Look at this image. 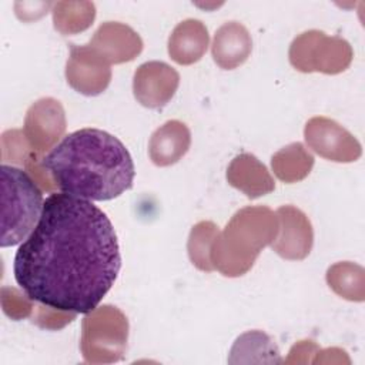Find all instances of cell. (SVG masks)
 Listing matches in <instances>:
<instances>
[{"label": "cell", "mask_w": 365, "mask_h": 365, "mask_svg": "<svg viewBox=\"0 0 365 365\" xmlns=\"http://www.w3.org/2000/svg\"><path fill=\"white\" fill-rule=\"evenodd\" d=\"M36 153L30 148L24 133L20 130H7L1 135V161L19 163L26 165V163Z\"/></svg>", "instance_id": "cell-22"}, {"label": "cell", "mask_w": 365, "mask_h": 365, "mask_svg": "<svg viewBox=\"0 0 365 365\" xmlns=\"http://www.w3.org/2000/svg\"><path fill=\"white\" fill-rule=\"evenodd\" d=\"M230 185L242 191L248 198H258L275 188V182L267 167L252 154L237 155L227 170Z\"/></svg>", "instance_id": "cell-15"}, {"label": "cell", "mask_w": 365, "mask_h": 365, "mask_svg": "<svg viewBox=\"0 0 365 365\" xmlns=\"http://www.w3.org/2000/svg\"><path fill=\"white\" fill-rule=\"evenodd\" d=\"M271 165L281 181L291 184L304 180L309 174L314 157L301 143H292L272 155Z\"/></svg>", "instance_id": "cell-18"}, {"label": "cell", "mask_w": 365, "mask_h": 365, "mask_svg": "<svg viewBox=\"0 0 365 365\" xmlns=\"http://www.w3.org/2000/svg\"><path fill=\"white\" fill-rule=\"evenodd\" d=\"M66 78L70 87L84 96L103 93L111 80L110 63L90 44H70L66 64Z\"/></svg>", "instance_id": "cell-8"}, {"label": "cell", "mask_w": 365, "mask_h": 365, "mask_svg": "<svg viewBox=\"0 0 365 365\" xmlns=\"http://www.w3.org/2000/svg\"><path fill=\"white\" fill-rule=\"evenodd\" d=\"M1 240L0 245L23 242L37 225L43 212V192L24 170L1 164Z\"/></svg>", "instance_id": "cell-4"}, {"label": "cell", "mask_w": 365, "mask_h": 365, "mask_svg": "<svg viewBox=\"0 0 365 365\" xmlns=\"http://www.w3.org/2000/svg\"><path fill=\"white\" fill-rule=\"evenodd\" d=\"M351 60L352 50L348 41L336 36L329 37L318 30L299 34L289 47V61L302 73L336 74L344 71Z\"/></svg>", "instance_id": "cell-6"}, {"label": "cell", "mask_w": 365, "mask_h": 365, "mask_svg": "<svg viewBox=\"0 0 365 365\" xmlns=\"http://www.w3.org/2000/svg\"><path fill=\"white\" fill-rule=\"evenodd\" d=\"M278 228V217L268 207L240 210L212 241L210 259L214 269L225 277L245 274L259 251L275 240Z\"/></svg>", "instance_id": "cell-3"}, {"label": "cell", "mask_w": 365, "mask_h": 365, "mask_svg": "<svg viewBox=\"0 0 365 365\" xmlns=\"http://www.w3.org/2000/svg\"><path fill=\"white\" fill-rule=\"evenodd\" d=\"M304 137L308 147L324 158L351 163L361 155V144L336 121L314 117L305 124Z\"/></svg>", "instance_id": "cell-9"}, {"label": "cell", "mask_w": 365, "mask_h": 365, "mask_svg": "<svg viewBox=\"0 0 365 365\" xmlns=\"http://www.w3.org/2000/svg\"><path fill=\"white\" fill-rule=\"evenodd\" d=\"M190 144L188 127L178 120H170L151 134L148 154L155 165L167 167L180 161L187 154Z\"/></svg>", "instance_id": "cell-14"}, {"label": "cell", "mask_w": 365, "mask_h": 365, "mask_svg": "<svg viewBox=\"0 0 365 365\" xmlns=\"http://www.w3.org/2000/svg\"><path fill=\"white\" fill-rule=\"evenodd\" d=\"M60 192L88 201H108L133 187L135 170L125 145L100 128L66 135L41 158Z\"/></svg>", "instance_id": "cell-2"}, {"label": "cell", "mask_w": 365, "mask_h": 365, "mask_svg": "<svg viewBox=\"0 0 365 365\" xmlns=\"http://www.w3.org/2000/svg\"><path fill=\"white\" fill-rule=\"evenodd\" d=\"M51 11L54 29L61 34L84 31L96 17V6L91 1H57Z\"/></svg>", "instance_id": "cell-19"}, {"label": "cell", "mask_w": 365, "mask_h": 365, "mask_svg": "<svg viewBox=\"0 0 365 365\" xmlns=\"http://www.w3.org/2000/svg\"><path fill=\"white\" fill-rule=\"evenodd\" d=\"M275 214L279 228L271 247L285 259H304L314 242V231L308 217L292 205H282Z\"/></svg>", "instance_id": "cell-11"}, {"label": "cell", "mask_w": 365, "mask_h": 365, "mask_svg": "<svg viewBox=\"0 0 365 365\" xmlns=\"http://www.w3.org/2000/svg\"><path fill=\"white\" fill-rule=\"evenodd\" d=\"M208 30L202 21L187 19L175 26L168 38L170 57L182 66L197 63L207 51Z\"/></svg>", "instance_id": "cell-16"}, {"label": "cell", "mask_w": 365, "mask_h": 365, "mask_svg": "<svg viewBox=\"0 0 365 365\" xmlns=\"http://www.w3.org/2000/svg\"><path fill=\"white\" fill-rule=\"evenodd\" d=\"M356 265L351 262H338L328 268L327 271V282L329 288H332L338 295L349 299V301H361L362 298L354 289V269Z\"/></svg>", "instance_id": "cell-21"}, {"label": "cell", "mask_w": 365, "mask_h": 365, "mask_svg": "<svg viewBox=\"0 0 365 365\" xmlns=\"http://www.w3.org/2000/svg\"><path fill=\"white\" fill-rule=\"evenodd\" d=\"M88 44L110 64L131 61L143 50L141 37L130 26L118 21L103 23Z\"/></svg>", "instance_id": "cell-12"}, {"label": "cell", "mask_w": 365, "mask_h": 365, "mask_svg": "<svg viewBox=\"0 0 365 365\" xmlns=\"http://www.w3.org/2000/svg\"><path fill=\"white\" fill-rule=\"evenodd\" d=\"M120 268V245L107 214L66 192L44 200L37 225L13 262L14 279L29 298L74 314L96 309Z\"/></svg>", "instance_id": "cell-1"}, {"label": "cell", "mask_w": 365, "mask_h": 365, "mask_svg": "<svg viewBox=\"0 0 365 365\" xmlns=\"http://www.w3.org/2000/svg\"><path fill=\"white\" fill-rule=\"evenodd\" d=\"M66 131V114L61 103L53 97H43L33 103L24 118V137L37 154L50 150Z\"/></svg>", "instance_id": "cell-7"}, {"label": "cell", "mask_w": 365, "mask_h": 365, "mask_svg": "<svg viewBox=\"0 0 365 365\" xmlns=\"http://www.w3.org/2000/svg\"><path fill=\"white\" fill-rule=\"evenodd\" d=\"M80 348L86 362L108 364L123 358L128 338V321L113 305L97 307L81 324Z\"/></svg>", "instance_id": "cell-5"}, {"label": "cell", "mask_w": 365, "mask_h": 365, "mask_svg": "<svg viewBox=\"0 0 365 365\" xmlns=\"http://www.w3.org/2000/svg\"><path fill=\"white\" fill-rule=\"evenodd\" d=\"M228 362H281L275 342L262 331H248L237 338L230 352Z\"/></svg>", "instance_id": "cell-17"}, {"label": "cell", "mask_w": 365, "mask_h": 365, "mask_svg": "<svg viewBox=\"0 0 365 365\" xmlns=\"http://www.w3.org/2000/svg\"><path fill=\"white\" fill-rule=\"evenodd\" d=\"M1 307L7 317H10L14 321H19V319L33 315L36 301H33L27 295H23L16 288L3 287L1 288Z\"/></svg>", "instance_id": "cell-23"}, {"label": "cell", "mask_w": 365, "mask_h": 365, "mask_svg": "<svg viewBox=\"0 0 365 365\" xmlns=\"http://www.w3.org/2000/svg\"><path fill=\"white\" fill-rule=\"evenodd\" d=\"M218 232V227L211 221H201L191 230L188 240V255L191 262L201 271L210 272L214 269L210 259V250Z\"/></svg>", "instance_id": "cell-20"}, {"label": "cell", "mask_w": 365, "mask_h": 365, "mask_svg": "<svg viewBox=\"0 0 365 365\" xmlns=\"http://www.w3.org/2000/svg\"><path fill=\"white\" fill-rule=\"evenodd\" d=\"M180 74L164 61L143 63L133 77L135 100L147 108L164 107L175 94Z\"/></svg>", "instance_id": "cell-10"}, {"label": "cell", "mask_w": 365, "mask_h": 365, "mask_svg": "<svg viewBox=\"0 0 365 365\" xmlns=\"http://www.w3.org/2000/svg\"><path fill=\"white\" fill-rule=\"evenodd\" d=\"M252 40L245 29L238 21L224 23L214 34L211 53L214 61L224 70H234L250 57Z\"/></svg>", "instance_id": "cell-13"}]
</instances>
